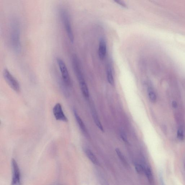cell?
<instances>
[{
	"instance_id": "6da1fadb",
	"label": "cell",
	"mask_w": 185,
	"mask_h": 185,
	"mask_svg": "<svg viewBox=\"0 0 185 185\" xmlns=\"http://www.w3.org/2000/svg\"><path fill=\"white\" fill-rule=\"evenodd\" d=\"M20 35L19 23L17 20H13L10 26V41L13 50L17 53H19L21 49Z\"/></svg>"
},
{
	"instance_id": "7a4b0ae2",
	"label": "cell",
	"mask_w": 185,
	"mask_h": 185,
	"mask_svg": "<svg viewBox=\"0 0 185 185\" xmlns=\"http://www.w3.org/2000/svg\"><path fill=\"white\" fill-rule=\"evenodd\" d=\"M60 12L61 20L67 36L70 41L73 43L74 41V36L68 12L64 9H62L61 10Z\"/></svg>"
},
{
	"instance_id": "3957f363",
	"label": "cell",
	"mask_w": 185,
	"mask_h": 185,
	"mask_svg": "<svg viewBox=\"0 0 185 185\" xmlns=\"http://www.w3.org/2000/svg\"><path fill=\"white\" fill-rule=\"evenodd\" d=\"M3 75L4 80L8 86L17 92L20 91V86L18 81L14 77L8 69H4L3 72Z\"/></svg>"
},
{
	"instance_id": "277c9868",
	"label": "cell",
	"mask_w": 185,
	"mask_h": 185,
	"mask_svg": "<svg viewBox=\"0 0 185 185\" xmlns=\"http://www.w3.org/2000/svg\"><path fill=\"white\" fill-rule=\"evenodd\" d=\"M56 61L61 72L62 80L66 86H69L71 84V80L68 68L62 59L57 58Z\"/></svg>"
},
{
	"instance_id": "5b68a950",
	"label": "cell",
	"mask_w": 185,
	"mask_h": 185,
	"mask_svg": "<svg viewBox=\"0 0 185 185\" xmlns=\"http://www.w3.org/2000/svg\"><path fill=\"white\" fill-rule=\"evenodd\" d=\"M12 178L11 185H21V173L18 164L14 159L11 160Z\"/></svg>"
},
{
	"instance_id": "8992f818",
	"label": "cell",
	"mask_w": 185,
	"mask_h": 185,
	"mask_svg": "<svg viewBox=\"0 0 185 185\" xmlns=\"http://www.w3.org/2000/svg\"><path fill=\"white\" fill-rule=\"evenodd\" d=\"M53 113L56 119L58 121L67 122L68 118L64 113L61 105L60 103H57L54 106L52 109Z\"/></svg>"
},
{
	"instance_id": "52a82bcc",
	"label": "cell",
	"mask_w": 185,
	"mask_h": 185,
	"mask_svg": "<svg viewBox=\"0 0 185 185\" xmlns=\"http://www.w3.org/2000/svg\"><path fill=\"white\" fill-rule=\"evenodd\" d=\"M107 52V45L105 39L101 38L100 40L98 48V55L100 59L103 60L106 55Z\"/></svg>"
},
{
	"instance_id": "ba28073f",
	"label": "cell",
	"mask_w": 185,
	"mask_h": 185,
	"mask_svg": "<svg viewBox=\"0 0 185 185\" xmlns=\"http://www.w3.org/2000/svg\"><path fill=\"white\" fill-rule=\"evenodd\" d=\"M73 114L75 116V118L76 121H77L78 124L79 126V127L81 130L82 133H83V134L86 136H88V132L87 131V129H86V126H85L84 123L82 120L80 116L79 115V114L78 113L77 110L75 109H74L73 110Z\"/></svg>"
},
{
	"instance_id": "9c48e42d",
	"label": "cell",
	"mask_w": 185,
	"mask_h": 185,
	"mask_svg": "<svg viewBox=\"0 0 185 185\" xmlns=\"http://www.w3.org/2000/svg\"><path fill=\"white\" fill-rule=\"evenodd\" d=\"M92 114L94 121H95V123L98 128L101 131L104 132V129L100 120L99 117H98V114L97 113L96 110L93 107H92L91 108Z\"/></svg>"
},
{
	"instance_id": "30bf717a",
	"label": "cell",
	"mask_w": 185,
	"mask_h": 185,
	"mask_svg": "<svg viewBox=\"0 0 185 185\" xmlns=\"http://www.w3.org/2000/svg\"><path fill=\"white\" fill-rule=\"evenodd\" d=\"M106 73L107 80L108 83L111 86H113L114 84L113 75L112 67L110 64H108L107 65Z\"/></svg>"
},
{
	"instance_id": "8fae6325",
	"label": "cell",
	"mask_w": 185,
	"mask_h": 185,
	"mask_svg": "<svg viewBox=\"0 0 185 185\" xmlns=\"http://www.w3.org/2000/svg\"><path fill=\"white\" fill-rule=\"evenodd\" d=\"M85 152L86 156L91 162L95 165H97L99 164L97 159L91 150L89 149H85Z\"/></svg>"
},
{
	"instance_id": "7c38bea8",
	"label": "cell",
	"mask_w": 185,
	"mask_h": 185,
	"mask_svg": "<svg viewBox=\"0 0 185 185\" xmlns=\"http://www.w3.org/2000/svg\"><path fill=\"white\" fill-rule=\"evenodd\" d=\"M148 93L150 101L153 103L156 102L157 96L156 94L152 88L149 87L148 89Z\"/></svg>"
},
{
	"instance_id": "4fadbf2b",
	"label": "cell",
	"mask_w": 185,
	"mask_h": 185,
	"mask_svg": "<svg viewBox=\"0 0 185 185\" xmlns=\"http://www.w3.org/2000/svg\"><path fill=\"white\" fill-rule=\"evenodd\" d=\"M144 172L145 173L148 180L149 182H152L153 180V175L150 168L148 166H144Z\"/></svg>"
},
{
	"instance_id": "5bb4252c",
	"label": "cell",
	"mask_w": 185,
	"mask_h": 185,
	"mask_svg": "<svg viewBox=\"0 0 185 185\" xmlns=\"http://www.w3.org/2000/svg\"><path fill=\"white\" fill-rule=\"evenodd\" d=\"M115 151L116 153H117L119 158L121 160L122 162L123 163V164H125V165H127V161H126L124 155H123L121 151L120 150V149H119L118 148H117L115 150Z\"/></svg>"
},
{
	"instance_id": "9a60e30c",
	"label": "cell",
	"mask_w": 185,
	"mask_h": 185,
	"mask_svg": "<svg viewBox=\"0 0 185 185\" xmlns=\"http://www.w3.org/2000/svg\"><path fill=\"white\" fill-rule=\"evenodd\" d=\"M144 166L139 163H136L135 164V168L137 173L139 174H142L144 171Z\"/></svg>"
},
{
	"instance_id": "2e32d148",
	"label": "cell",
	"mask_w": 185,
	"mask_h": 185,
	"mask_svg": "<svg viewBox=\"0 0 185 185\" xmlns=\"http://www.w3.org/2000/svg\"><path fill=\"white\" fill-rule=\"evenodd\" d=\"M177 137L179 139L183 140L184 139V134L183 130L181 129H179L177 132Z\"/></svg>"
},
{
	"instance_id": "e0dca14e",
	"label": "cell",
	"mask_w": 185,
	"mask_h": 185,
	"mask_svg": "<svg viewBox=\"0 0 185 185\" xmlns=\"http://www.w3.org/2000/svg\"><path fill=\"white\" fill-rule=\"evenodd\" d=\"M120 136H121V138L122 139V140L124 142L127 143L128 142L127 137L125 133L123 130H121L120 131Z\"/></svg>"
},
{
	"instance_id": "ac0fdd59",
	"label": "cell",
	"mask_w": 185,
	"mask_h": 185,
	"mask_svg": "<svg viewBox=\"0 0 185 185\" xmlns=\"http://www.w3.org/2000/svg\"><path fill=\"white\" fill-rule=\"evenodd\" d=\"M114 1L117 3V4H118L119 5H120L121 6L124 7V8H127V5H126L123 2V1Z\"/></svg>"
},
{
	"instance_id": "d6986e66",
	"label": "cell",
	"mask_w": 185,
	"mask_h": 185,
	"mask_svg": "<svg viewBox=\"0 0 185 185\" xmlns=\"http://www.w3.org/2000/svg\"><path fill=\"white\" fill-rule=\"evenodd\" d=\"M172 106L173 108H176L177 106V104L175 101H173L172 102Z\"/></svg>"
}]
</instances>
